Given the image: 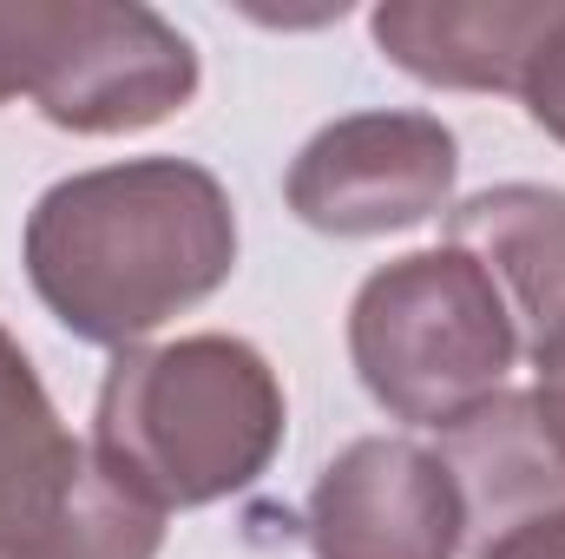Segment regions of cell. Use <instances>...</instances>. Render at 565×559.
I'll return each instance as SVG.
<instances>
[{
	"label": "cell",
	"mask_w": 565,
	"mask_h": 559,
	"mask_svg": "<svg viewBox=\"0 0 565 559\" xmlns=\"http://www.w3.org/2000/svg\"><path fill=\"white\" fill-rule=\"evenodd\" d=\"M20 257L60 329L99 349H139L231 283L237 211L191 158H126L60 178L33 204Z\"/></svg>",
	"instance_id": "1"
},
{
	"label": "cell",
	"mask_w": 565,
	"mask_h": 559,
	"mask_svg": "<svg viewBox=\"0 0 565 559\" xmlns=\"http://www.w3.org/2000/svg\"><path fill=\"white\" fill-rule=\"evenodd\" d=\"M282 382L244 336H178L119 349L99 382L93 454L158 514L211 507L270 474L282 447Z\"/></svg>",
	"instance_id": "2"
},
{
	"label": "cell",
	"mask_w": 565,
	"mask_h": 559,
	"mask_svg": "<svg viewBox=\"0 0 565 559\" xmlns=\"http://www.w3.org/2000/svg\"><path fill=\"white\" fill-rule=\"evenodd\" d=\"M349 356L362 389L395 421L447 434L507 389L520 323L467 251L440 244L382 264L355 289Z\"/></svg>",
	"instance_id": "3"
},
{
	"label": "cell",
	"mask_w": 565,
	"mask_h": 559,
	"mask_svg": "<svg viewBox=\"0 0 565 559\" xmlns=\"http://www.w3.org/2000/svg\"><path fill=\"white\" fill-rule=\"evenodd\" d=\"M33 99L46 126L119 139L198 93V46L139 0H0V106Z\"/></svg>",
	"instance_id": "4"
},
{
	"label": "cell",
	"mask_w": 565,
	"mask_h": 559,
	"mask_svg": "<svg viewBox=\"0 0 565 559\" xmlns=\"http://www.w3.org/2000/svg\"><path fill=\"white\" fill-rule=\"evenodd\" d=\"M164 514L73 441L26 349L0 329V559H158Z\"/></svg>",
	"instance_id": "5"
},
{
	"label": "cell",
	"mask_w": 565,
	"mask_h": 559,
	"mask_svg": "<svg viewBox=\"0 0 565 559\" xmlns=\"http://www.w3.org/2000/svg\"><path fill=\"white\" fill-rule=\"evenodd\" d=\"M460 145L434 113H349L289 165V211L322 238H388L447 211Z\"/></svg>",
	"instance_id": "6"
},
{
	"label": "cell",
	"mask_w": 565,
	"mask_h": 559,
	"mask_svg": "<svg viewBox=\"0 0 565 559\" xmlns=\"http://www.w3.org/2000/svg\"><path fill=\"white\" fill-rule=\"evenodd\" d=\"M467 507L447 461L408 434L349 441L309 494L316 559H460Z\"/></svg>",
	"instance_id": "7"
},
{
	"label": "cell",
	"mask_w": 565,
	"mask_h": 559,
	"mask_svg": "<svg viewBox=\"0 0 565 559\" xmlns=\"http://www.w3.org/2000/svg\"><path fill=\"white\" fill-rule=\"evenodd\" d=\"M553 20L559 0H388L369 13V33L422 86L520 93Z\"/></svg>",
	"instance_id": "8"
},
{
	"label": "cell",
	"mask_w": 565,
	"mask_h": 559,
	"mask_svg": "<svg viewBox=\"0 0 565 559\" xmlns=\"http://www.w3.org/2000/svg\"><path fill=\"white\" fill-rule=\"evenodd\" d=\"M447 244L493 277L513 323L533 329V342L565 323V191L493 184L460 211H447Z\"/></svg>",
	"instance_id": "9"
},
{
	"label": "cell",
	"mask_w": 565,
	"mask_h": 559,
	"mask_svg": "<svg viewBox=\"0 0 565 559\" xmlns=\"http://www.w3.org/2000/svg\"><path fill=\"white\" fill-rule=\"evenodd\" d=\"M520 99H526L533 126H540L546 139L565 145V0H559V20L546 27V40H540V46H533V60H526Z\"/></svg>",
	"instance_id": "10"
},
{
	"label": "cell",
	"mask_w": 565,
	"mask_h": 559,
	"mask_svg": "<svg viewBox=\"0 0 565 559\" xmlns=\"http://www.w3.org/2000/svg\"><path fill=\"white\" fill-rule=\"evenodd\" d=\"M526 409H533L540 441L553 447V461L565 467V323H553L533 342V395H526Z\"/></svg>",
	"instance_id": "11"
},
{
	"label": "cell",
	"mask_w": 565,
	"mask_h": 559,
	"mask_svg": "<svg viewBox=\"0 0 565 559\" xmlns=\"http://www.w3.org/2000/svg\"><path fill=\"white\" fill-rule=\"evenodd\" d=\"M473 559H565V507L526 514L513 527H500L493 540H480Z\"/></svg>",
	"instance_id": "12"
}]
</instances>
